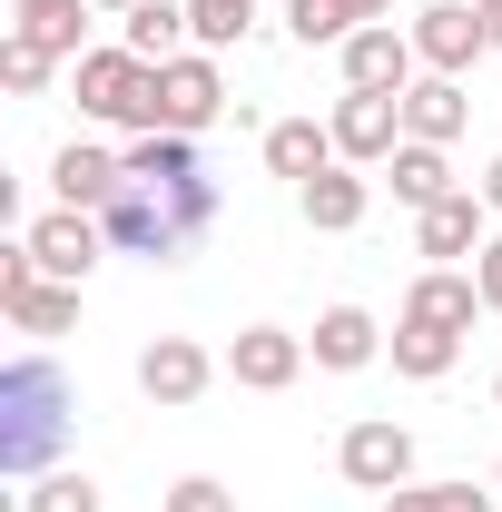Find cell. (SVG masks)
Returning a JSON list of instances; mask_svg holds the SVG:
<instances>
[{"label": "cell", "mask_w": 502, "mask_h": 512, "mask_svg": "<svg viewBox=\"0 0 502 512\" xmlns=\"http://www.w3.org/2000/svg\"><path fill=\"white\" fill-rule=\"evenodd\" d=\"M217 109H227V79H217V50H178V60L158 69V128L197 138V128H217Z\"/></svg>", "instance_id": "52a82bcc"}, {"label": "cell", "mask_w": 502, "mask_h": 512, "mask_svg": "<svg viewBox=\"0 0 502 512\" xmlns=\"http://www.w3.org/2000/svg\"><path fill=\"white\" fill-rule=\"evenodd\" d=\"M50 188H60V207H89V217H109V207L128 197V158L89 148V138H69L60 158H50Z\"/></svg>", "instance_id": "8fae6325"}, {"label": "cell", "mask_w": 502, "mask_h": 512, "mask_svg": "<svg viewBox=\"0 0 502 512\" xmlns=\"http://www.w3.org/2000/svg\"><path fill=\"white\" fill-rule=\"evenodd\" d=\"M79 119L158 128V69L138 60V50H89V60H79Z\"/></svg>", "instance_id": "3957f363"}, {"label": "cell", "mask_w": 502, "mask_h": 512, "mask_svg": "<svg viewBox=\"0 0 502 512\" xmlns=\"http://www.w3.org/2000/svg\"><path fill=\"white\" fill-rule=\"evenodd\" d=\"M463 119H473V99H463V79H414L404 89V138H424V148H453L463 138Z\"/></svg>", "instance_id": "e0dca14e"}, {"label": "cell", "mask_w": 502, "mask_h": 512, "mask_svg": "<svg viewBox=\"0 0 502 512\" xmlns=\"http://www.w3.org/2000/svg\"><path fill=\"white\" fill-rule=\"evenodd\" d=\"M286 30H296L306 50H345V40H355V20H345V0H286Z\"/></svg>", "instance_id": "d4e9b609"}, {"label": "cell", "mask_w": 502, "mask_h": 512, "mask_svg": "<svg viewBox=\"0 0 502 512\" xmlns=\"http://www.w3.org/2000/svg\"><path fill=\"white\" fill-rule=\"evenodd\" d=\"M168 512H237V493H227V483H207V473H188V483L168 493Z\"/></svg>", "instance_id": "f1b7e54d"}, {"label": "cell", "mask_w": 502, "mask_h": 512, "mask_svg": "<svg viewBox=\"0 0 502 512\" xmlns=\"http://www.w3.org/2000/svg\"><path fill=\"white\" fill-rule=\"evenodd\" d=\"M493 493H502V463H493Z\"/></svg>", "instance_id": "8d00e7d4"}, {"label": "cell", "mask_w": 502, "mask_h": 512, "mask_svg": "<svg viewBox=\"0 0 502 512\" xmlns=\"http://www.w3.org/2000/svg\"><path fill=\"white\" fill-rule=\"evenodd\" d=\"M384 178H394V207H414V217H424V207H443V197H453V158H443V148H424V138H404V148L384 158Z\"/></svg>", "instance_id": "d6986e66"}, {"label": "cell", "mask_w": 502, "mask_h": 512, "mask_svg": "<svg viewBox=\"0 0 502 512\" xmlns=\"http://www.w3.org/2000/svg\"><path fill=\"white\" fill-rule=\"evenodd\" d=\"M89 10H119V20H128V10H138V0H89Z\"/></svg>", "instance_id": "e575fe53"}, {"label": "cell", "mask_w": 502, "mask_h": 512, "mask_svg": "<svg viewBox=\"0 0 502 512\" xmlns=\"http://www.w3.org/2000/svg\"><path fill=\"white\" fill-rule=\"evenodd\" d=\"M473 286H483V306H493V316H502V237H493V247H483V256H473Z\"/></svg>", "instance_id": "f546056e"}, {"label": "cell", "mask_w": 502, "mask_h": 512, "mask_svg": "<svg viewBox=\"0 0 502 512\" xmlns=\"http://www.w3.org/2000/svg\"><path fill=\"white\" fill-rule=\"evenodd\" d=\"M493 414H502V375H493Z\"/></svg>", "instance_id": "d590c367"}, {"label": "cell", "mask_w": 502, "mask_h": 512, "mask_svg": "<svg viewBox=\"0 0 502 512\" xmlns=\"http://www.w3.org/2000/svg\"><path fill=\"white\" fill-rule=\"evenodd\" d=\"M483 207L502 217V148H493V168H483Z\"/></svg>", "instance_id": "1f68e13d"}, {"label": "cell", "mask_w": 502, "mask_h": 512, "mask_svg": "<svg viewBox=\"0 0 502 512\" xmlns=\"http://www.w3.org/2000/svg\"><path fill=\"white\" fill-rule=\"evenodd\" d=\"M20 512H99V483H89V473H40V483L20 493Z\"/></svg>", "instance_id": "4316f807"}, {"label": "cell", "mask_w": 502, "mask_h": 512, "mask_svg": "<svg viewBox=\"0 0 502 512\" xmlns=\"http://www.w3.org/2000/svg\"><path fill=\"white\" fill-rule=\"evenodd\" d=\"M178 40H197V30H188V0H138V10L119 20V50H138L148 69L178 60Z\"/></svg>", "instance_id": "ffe728a7"}, {"label": "cell", "mask_w": 502, "mask_h": 512, "mask_svg": "<svg viewBox=\"0 0 502 512\" xmlns=\"http://www.w3.org/2000/svg\"><path fill=\"white\" fill-rule=\"evenodd\" d=\"M335 60H345V89H384V99H404V89H414V69H424V60H414V30H394V20L355 30Z\"/></svg>", "instance_id": "30bf717a"}, {"label": "cell", "mask_w": 502, "mask_h": 512, "mask_svg": "<svg viewBox=\"0 0 502 512\" xmlns=\"http://www.w3.org/2000/svg\"><path fill=\"white\" fill-rule=\"evenodd\" d=\"M483 50H493L483 10H463V0H424V10H414V60L434 69V79H463Z\"/></svg>", "instance_id": "ba28073f"}, {"label": "cell", "mask_w": 502, "mask_h": 512, "mask_svg": "<svg viewBox=\"0 0 502 512\" xmlns=\"http://www.w3.org/2000/svg\"><path fill=\"white\" fill-rule=\"evenodd\" d=\"M99 227H109V247H119V256L178 266V256L217 227V188H207V168H197V178H168V188H138V178H128V197L99 217Z\"/></svg>", "instance_id": "6da1fadb"}, {"label": "cell", "mask_w": 502, "mask_h": 512, "mask_svg": "<svg viewBox=\"0 0 502 512\" xmlns=\"http://www.w3.org/2000/svg\"><path fill=\"white\" fill-rule=\"evenodd\" d=\"M404 316L443 325V335H473V316H493V306H483V286H473L463 266H424V276L404 286Z\"/></svg>", "instance_id": "9a60e30c"}, {"label": "cell", "mask_w": 502, "mask_h": 512, "mask_svg": "<svg viewBox=\"0 0 502 512\" xmlns=\"http://www.w3.org/2000/svg\"><path fill=\"white\" fill-rule=\"evenodd\" d=\"M69 375L50 365V355H20L10 375H0V473H50V453H60V434H69Z\"/></svg>", "instance_id": "7a4b0ae2"}, {"label": "cell", "mask_w": 502, "mask_h": 512, "mask_svg": "<svg viewBox=\"0 0 502 512\" xmlns=\"http://www.w3.org/2000/svg\"><path fill=\"white\" fill-rule=\"evenodd\" d=\"M79 20H89V0H60V10H30V20H10L30 50H50V60H89L79 50Z\"/></svg>", "instance_id": "603a6c76"}, {"label": "cell", "mask_w": 502, "mask_h": 512, "mask_svg": "<svg viewBox=\"0 0 502 512\" xmlns=\"http://www.w3.org/2000/svg\"><path fill=\"white\" fill-rule=\"evenodd\" d=\"M345 20H355V30H375V20H394V0H345Z\"/></svg>", "instance_id": "4dcf8cb0"}, {"label": "cell", "mask_w": 502, "mask_h": 512, "mask_svg": "<svg viewBox=\"0 0 502 512\" xmlns=\"http://www.w3.org/2000/svg\"><path fill=\"white\" fill-rule=\"evenodd\" d=\"M335 473H345L355 493H404V483H414V434H404L394 414H365V424H345Z\"/></svg>", "instance_id": "5b68a950"}, {"label": "cell", "mask_w": 502, "mask_h": 512, "mask_svg": "<svg viewBox=\"0 0 502 512\" xmlns=\"http://www.w3.org/2000/svg\"><path fill=\"white\" fill-rule=\"evenodd\" d=\"M384 355H394V375L434 384V375H453V355H463V335H443V325H414V316H394V335H384Z\"/></svg>", "instance_id": "7402d4cb"}, {"label": "cell", "mask_w": 502, "mask_h": 512, "mask_svg": "<svg viewBox=\"0 0 502 512\" xmlns=\"http://www.w3.org/2000/svg\"><path fill=\"white\" fill-rule=\"evenodd\" d=\"M266 168H276V178H296V188H306V178H325V168H335V128L276 119V128H266Z\"/></svg>", "instance_id": "44dd1931"}, {"label": "cell", "mask_w": 502, "mask_h": 512, "mask_svg": "<svg viewBox=\"0 0 502 512\" xmlns=\"http://www.w3.org/2000/svg\"><path fill=\"white\" fill-rule=\"evenodd\" d=\"M473 10H483V30H493V50H502V0H473Z\"/></svg>", "instance_id": "d6a6232c"}, {"label": "cell", "mask_w": 502, "mask_h": 512, "mask_svg": "<svg viewBox=\"0 0 502 512\" xmlns=\"http://www.w3.org/2000/svg\"><path fill=\"white\" fill-rule=\"evenodd\" d=\"M50 50H30V40H20V30H10V40H0V79H10V89H20V99H40V89H50Z\"/></svg>", "instance_id": "83f0119b"}, {"label": "cell", "mask_w": 502, "mask_h": 512, "mask_svg": "<svg viewBox=\"0 0 502 512\" xmlns=\"http://www.w3.org/2000/svg\"><path fill=\"white\" fill-rule=\"evenodd\" d=\"M30 10H60V0H10V20H30Z\"/></svg>", "instance_id": "836d02e7"}, {"label": "cell", "mask_w": 502, "mask_h": 512, "mask_svg": "<svg viewBox=\"0 0 502 512\" xmlns=\"http://www.w3.org/2000/svg\"><path fill=\"white\" fill-rule=\"evenodd\" d=\"M227 375L247 384V394H286V384L306 375V335H286V325H247V335L227 345Z\"/></svg>", "instance_id": "7c38bea8"}, {"label": "cell", "mask_w": 502, "mask_h": 512, "mask_svg": "<svg viewBox=\"0 0 502 512\" xmlns=\"http://www.w3.org/2000/svg\"><path fill=\"white\" fill-rule=\"evenodd\" d=\"M325 128H335V158H345V168H384V158L404 148V99H384V89H345Z\"/></svg>", "instance_id": "8992f818"}, {"label": "cell", "mask_w": 502, "mask_h": 512, "mask_svg": "<svg viewBox=\"0 0 502 512\" xmlns=\"http://www.w3.org/2000/svg\"><path fill=\"white\" fill-rule=\"evenodd\" d=\"M20 247L40 256V276H60V286H79V276H89V266L109 256V227H99L89 207H50V217H40V227L20 237Z\"/></svg>", "instance_id": "9c48e42d"}, {"label": "cell", "mask_w": 502, "mask_h": 512, "mask_svg": "<svg viewBox=\"0 0 502 512\" xmlns=\"http://www.w3.org/2000/svg\"><path fill=\"white\" fill-rule=\"evenodd\" d=\"M207 384H217V355L188 345V335H158V345L138 355V394H148V404H197Z\"/></svg>", "instance_id": "4fadbf2b"}, {"label": "cell", "mask_w": 502, "mask_h": 512, "mask_svg": "<svg viewBox=\"0 0 502 512\" xmlns=\"http://www.w3.org/2000/svg\"><path fill=\"white\" fill-rule=\"evenodd\" d=\"M247 20H256V0H188L197 50H237V40H247Z\"/></svg>", "instance_id": "484cf974"}, {"label": "cell", "mask_w": 502, "mask_h": 512, "mask_svg": "<svg viewBox=\"0 0 502 512\" xmlns=\"http://www.w3.org/2000/svg\"><path fill=\"white\" fill-rule=\"evenodd\" d=\"M296 207H306L315 237H355V227H365V207H375V188H365V178L335 158L325 178H306V188H296Z\"/></svg>", "instance_id": "2e32d148"}, {"label": "cell", "mask_w": 502, "mask_h": 512, "mask_svg": "<svg viewBox=\"0 0 502 512\" xmlns=\"http://www.w3.org/2000/svg\"><path fill=\"white\" fill-rule=\"evenodd\" d=\"M384 512H502V493H473V483H404V493H384Z\"/></svg>", "instance_id": "cb8c5ba5"}, {"label": "cell", "mask_w": 502, "mask_h": 512, "mask_svg": "<svg viewBox=\"0 0 502 512\" xmlns=\"http://www.w3.org/2000/svg\"><path fill=\"white\" fill-rule=\"evenodd\" d=\"M483 217H493V207H483V188H453L443 207H424V217H414V247L434 256V266L483 256V247H493V227H483Z\"/></svg>", "instance_id": "5bb4252c"}, {"label": "cell", "mask_w": 502, "mask_h": 512, "mask_svg": "<svg viewBox=\"0 0 502 512\" xmlns=\"http://www.w3.org/2000/svg\"><path fill=\"white\" fill-rule=\"evenodd\" d=\"M384 355V325L365 316V306H325L315 316V365L325 375H355V365H375Z\"/></svg>", "instance_id": "ac0fdd59"}, {"label": "cell", "mask_w": 502, "mask_h": 512, "mask_svg": "<svg viewBox=\"0 0 502 512\" xmlns=\"http://www.w3.org/2000/svg\"><path fill=\"white\" fill-rule=\"evenodd\" d=\"M0 316L20 325V335H69V325H79V286L40 276V256L10 247L0 256Z\"/></svg>", "instance_id": "277c9868"}]
</instances>
